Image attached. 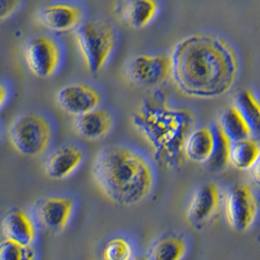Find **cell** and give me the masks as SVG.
Here are the masks:
<instances>
[{
    "instance_id": "cell-22",
    "label": "cell",
    "mask_w": 260,
    "mask_h": 260,
    "mask_svg": "<svg viewBox=\"0 0 260 260\" xmlns=\"http://www.w3.org/2000/svg\"><path fill=\"white\" fill-rule=\"evenodd\" d=\"M214 145L213 153L207 164L213 171H220L230 163V152L232 142L226 137L224 132L218 126L213 128Z\"/></svg>"
},
{
    "instance_id": "cell-26",
    "label": "cell",
    "mask_w": 260,
    "mask_h": 260,
    "mask_svg": "<svg viewBox=\"0 0 260 260\" xmlns=\"http://www.w3.org/2000/svg\"><path fill=\"white\" fill-rule=\"evenodd\" d=\"M251 176H252L253 180L258 185H260V156L257 162L255 163V165L253 166L251 169Z\"/></svg>"
},
{
    "instance_id": "cell-25",
    "label": "cell",
    "mask_w": 260,
    "mask_h": 260,
    "mask_svg": "<svg viewBox=\"0 0 260 260\" xmlns=\"http://www.w3.org/2000/svg\"><path fill=\"white\" fill-rule=\"evenodd\" d=\"M21 5L22 0H0V20L5 21L11 18Z\"/></svg>"
},
{
    "instance_id": "cell-23",
    "label": "cell",
    "mask_w": 260,
    "mask_h": 260,
    "mask_svg": "<svg viewBox=\"0 0 260 260\" xmlns=\"http://www.w3.org/2000/svg\"><path fill=\"white\" fill-rule=\"evenodd\" d=\"M36 257V250L10 239H5L0 245L1 260H30Z\"/></svg>"
},
{
    "instance_id": "cell-8",
    "label": "cell",
    "mask_w": 260,
    "mask_h": 260,
    "mask_svg": "<svg viewBox=\"0 0 260 260\" xmlns=\"http://www.w3.org/2000/svg\"><path fill=\"white\" fill-rule=\"evenodd\" d=\"M127 71L133 82L145 87H156L171 76L172 59L164 54L138 55L131 59Z\"/></svg>"
},
{
    "instance_id": "cell-9",
    "label": "cell",
    "mask_w": 260,
    "mask_h": 260,
    "mask_svg": "<svg viewBox=\"0 0 260 260\" xmlns=\"http://www.w3.org/2000/svg\"><path fill=\"white\" fill-rule=\"evenodd\" d=\"M82 8L71 2H56L45 5L36 14L38 23L54 32L75 30L84 22Z\"/></svg>"
},
{
    "instance_id": "cell-7",
    "label": "cell",
    "mask_w": 260,
    "mask_h": 260,
    "mask_svg": "<svg viewBox=\"0 0 260 260\" xmlns=\"http://www.w3.org/2000/svg\"><path fill=\"white\" fill-rule=\"evenodd\" d=\"M61 56L59 43L44 36L31 39L24 51V59L29 71L40 78H48L58 71Z\"/></svg>"
},
{
    "instance_id": "cell-16",
    "label": "cell",
    "mask_w": 260,
    "mask_h": 260,
    "mask_svg": "<svg viewBox=\"0 0 260 260\" xmlns=\"http://www.w3.org/2000/svg\"><path fill=\"white\" fill-rule=\"evenodd\" d=\"M214 135L213 129L200 128L190 134L184 147L185 157L195 163H207L213 153Z\"/></svg>"
},
{
    "instance_id": "cell-17",
    "label": "cell",
    "mask_w": 260,
    "mask_h": 260,
    "mask_svg": "<svg viewBox=\"0 0 260 260\" xmlns=\"http://www.w3.org/2000/svg\"><path fill=\"white\" fill-rule=\"evenodd\" d=\"M158 0H129L123 12L126 24L133 28H142L150 24L159 11Z\"/></svg>"
},
{
    "instance_id": "cell-3",
    "label": "cell",
    "mask_w": 260,
    "mask_h": 260,
    "mask_svg": "<svg viewBox=\"0 0 260 260\" xmlns=\"http://www.w3.org/2000/svg\"><path fill=\"white\" fill-rule=\"evenodd\" d=\"M92 175L107 199L121 206L143 201L152 191L155 179L153 169L146 158L123 145L101 150L93 163Z\"/></svg>"
},
{
    "instance_id": "cell-24",
    "label": "cell",
    "mask_w": 260,
    "mask_h": 260,
    "mask_svg": "<svg viewBox=\"0 0 260 260\" xmlns=\"http://www.w3.org/2000/svg\"><path fill=\"white\" fill-rule=\"evenodd\" d=\"M134 248L125 238H114L108 241L103 249V258L106 260H129L133 257Z\"/></svg>"
},
{
    "instance_id": "cell-27",
    "label": "cell",
    "mask_w": 260,
    "mask_h": 260,
    "mask_svg": "<svg viewBox=\"0 0 260 260\" xmlns=\"http://www.w3.org/2000/svg\"><path fill=\"white\" fill-rule=\"evenodd\" d=\"M7 98H8V90L2 85L1 86V107H4Z\"/></svg>"
},
{
    "instance_id": "cell-12",
    "label": "cell",
    "mask_w": 260,
    "mask_h": 260,
    "mask_svg": "<svg viewBox=\"0 0 260 260\" xmlns=\"http://www.w3.org/2000/svg\"><path fill=\"white\" fill-rule=\"evenodd\" d=\"M220 204V191L216 184L209 183L199 188L190 203L187 219L194 227L206 224L216 213Z\"/></svg>"
},
{
    "instance_id": "cell-2",
    "label": "cell",
    "mask_w": 260,
    "mask_h": 260,
    "mask_svg": "<svg viewBox=\"0 0 260 260\" xmlns=\"http://www.w3.org/2000/svg\"><path fill=\"white\" fill-rule=\"evenodd\" d=\"M132 121L152 147L159 165L168 169L181 165L185 143L194 126L189 110L171 107L165 95L157 92L144 100Z\"/></svg>"
},
{
    "instance_id": "cell-1",
    "label": "cell",
    "mask_w": 260,
    "mask_h": 260,
    "mask_svg": "<svg viewBox=\"0 0 260 260\" xmlns=\"http://www.w3.org/2000/svg\"><path fill=\"white\" fill-rule=\"evenodd\" d=\"M171 76L190 98L213 99L231 90L239 72L236 50L221 36L196 34L181 39L171 55Z\"/></svg>"
},
{
    "instance_id": "cell-4",
    "label": "cell",
    "mask_w": 260,
    "mask_h": 260,
    "mask_svg": "<svg viewBox=\"0 0 260 260\" xmlns=\"http://www.w3.org/2000/svg\"><path fill=\"white\" fill-rule=\"evenodd\" d=\"M75 40L87 70L96 74L111 57L117 43V36L114 27L107 22L87 21L75 29Z\"/></svg>"
},
{
    "instance_id": "cell-20",
    "label": "cell",
    "mask_w": 260,
    "mask_h": 260,
    "mask_svg": "<svg viewBox=\"0 0 260 260\" xmlns=\"http://www.w3.org/2000/svg\"><path fill=\"white\" fill-rule=\"evenodd\" d=\"M186 253L185 241L178 236H168L159 239L147 252L151 260L181 259Z\"/></svg>"
},
{
    "instance_id": "cell-5",
    "label": "cell",
    "mask_w": 260,
    "mask_h": 260,
    "mask_svg": "<svg viewBox=\"0 0 260 260\" xmlns=\"http://www.w3.org/2000/svg\"><path fill=\"white\" fill-rule=\"evenodd\" d=\"M9 139L19 153L36 157L44 153L49 147L53 139V127L41 114L24 113L13 121Z\"/></svg>"
},
{
    "instance_id": "cell-14",
    "label": "cell",
    "mask_w": 260,
    "mask_h": 260,
    "mask_svg": "<svg viewBox=\"0 0 260 260\" xmlns=\"http://www.w3.org/2000/svg\"><path fill=\"white\" fill-rule=\"evenodd\" d=\"M74 129L85 140L96 141L103 139L113 127V119L106 109L95 108L82 115L76 116Z\"/></svg>"
},
{
    "instance_id": "cell-15",
    "label": "cell",
    "mask_w": 260,
    "mask_h": 260,
    "mask_svg": "<svg viewBox=\"0 0 260 260\" xmlns=\"http://www.w3.org/2000/svg\"><path fill=\"white\" fill-rule=\"evenodd\" d=\"M2 232L5 238L31 246L36 241V230L28 214L15 209L6 214L2 222Z\"/></svg>"
},
{
    "instance_id": "cell-10",
    "label": "cell",
    "mask_w": 260,
    "mask_h": 260,
    "mask_svg": "<svg viewBox=\"0 0 260 260\" xmlns=\"http://www.w3.org/2000/svg\"><path fill=\"white\" fill-rule=\"evenodd\" d=\"M56 102L64 112L79 116L100 107L102 96L92 86L75 83L59 90L56 95Z\"/></svg>"
},
{
    "instance_id": "cell-11",
    "label": "cell",
    "mask_w": 260,
    "mask_h": 260,
    "mask_svg": "<svg viewBox=\"0 0 260 260\" xmlns=\"http://www.w3.org/2000/svg\"><path fill=\"white\" fill-rule=\"evenodd\" d=\"M75 202L69 197H49L39 202L36 217L44 228L53 232L63 230L71 220Z\"/></svg>"
},
{
    "instance_id": "cell-6",
    "label": "cell",
    "mask_w": 260,
    "mask_h": 260,
    "mask_svg": "<svg viewBox=\"0 0 260 260\" xmlns=\"http://www.w3.org/2000/svg\"><path fill=\"white\" fill-rule=\"evenodd\" d=\"M224 209L229 225L236 231L245 232L257 216L259 202L248 185L236 184L226 196Z\"/></svg>"
},
{
    "instance_id": "cell-19",
    "label": "cell",
    "mask_w": 260,
    "mask_h": 260,
    "mask_svg": "<svg viewBox=\"0 0 260 260\" xmlns=\"http://www.w3.org/2000/svg\"><path fill=\"white\" fill-rule=\"evenodd\" d=\"M260 156V142L251 138L231 144L230 164L238 170H250Z\"/></svg>"
},
{
    "instance_id": "cell-13",
    "label": "cell",
    "mask_w": 260,
    "mask_h": 260,
    "mask_svg": "<svg viewBox=\"0 0 260 260\" xmlns=\"http://www.w3.org/2000/svg\"><path fill=\"white\" fill-rule=\"evenodd\" d=\"M84 156L78 146L63 145L49 155L44 165L45 174L48 178L57 180L69 178L82 164Z\"/></svg>"
},
{
    "instance_id": "cell-18",
    "label": "cell",
    "mask_w": 260,
    "mask_h": 260,
    "mask_svg": "<svg viewBox=\"0 0 260 260\" xmlns=\"http://www.w3.org/2000/svg\"><path fill=\"white\" fill-rule=\"evenodd\" d=\"M219 127L232 143L247 140L252 136L247 121L235 106L229 107L222 113L219 120Z\"/></svg>"
},
{
    "instance_id": "cell-21",
    "label": "cell",
    "mask_w": 260,
    "mask_h": 260,
    "mask_svg": "<svg viewBox=\"0 0 260 260\" xmlns=\"http://www.w3.org/2000/svg\"><path fill=\"white\" fill-rule=\"evenodd\" d=\"M235 107L247 121L252 135H260V103L251 92L242 91L237 96Z\"/></svg>"
}]
</instances>
